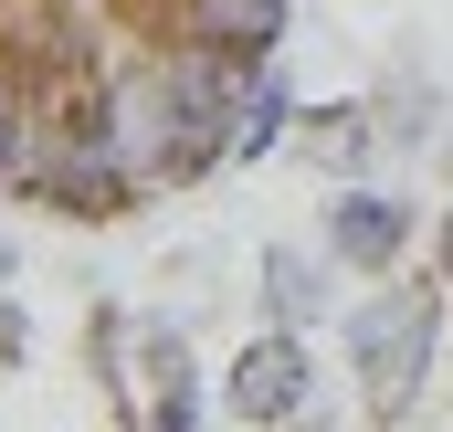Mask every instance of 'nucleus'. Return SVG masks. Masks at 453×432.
<instances>
[{
  "instance_id": "nucleus-8",
  "label": "nucleus",
  "mask_w": 453,
  "mask_h": 432,
  "mask_svg": "<svg viewBox=\"0 0 453 432\" xmlns=\"http://www.w3.org/2000/svg\"><path fill=\"white\" fill-rule=\"evenodd\" d=\"M148 432H201V390H190V380H169V390L148 401Z\"/></svg>"
},
{
  "instance_id": "nucleus-2",
  "label": "nucleus",
  "mask_w": 453,
  "mask_h": 432,
  "mask_svg": "<svg viewBox=\"0 0 453 432\" xmlns=\"http://www.w3.org/2000/svg\"><path fill=\"white\" fill-rule=\"evenodd\" d=\"M222 401H232V422H253V432H285L306 401H317V348H306V327H264L242 359H232V380H222Z\"/></svg>"
},
{
  "instance_id": "nucleus-12",
  "label": "nucleus",
  "mask_w": 453,
  "mask_h": 432,
  "mask_svg": "<svg viewBox=\"0 0 453 432\" xmlns=\"http://www.w3.org/2000/svg\"><path fill=\"white\" fill-rule=\"evenodd\" d=\"M285 432H338V422H327V412H296V422H285Z\"/></svg>"
},
{
  "instance_id": "nucleus-7",
  "label": "nucleus",
  "mask_w": 453,
  "mask_h": 432,
  "mask_svg": "<svg viewBox=\"0 0 453 432\" xmlns=\"http://www.w3.org/2000/svg\"><path fill=\"white\" fill-rule=\"evenodd\" d=\"M137 348H148V380L169 390V380H190V348H180V317H148L137 327Z\"/></svg>"
},
{
  "instance_id": "nucleus-4",
  "label": "nucleus",
  "mask_w": 453,
  "mask_h": 432,
  "mask_svg": "<svg viewBox=\"0 0 453 432\" xmlns=\"http://www.w3.org/2000/svg\"><path fill=\"white\" fill-rule=\"evenodd\" d=\"M296 148H306L317 169L358 180V169H369V148H380V116H369V106H306V116H296Z\"/></svg>"
},
{
  "instance_id": "nucleus-9",
  "label": "nucleus",
  "mask_w": 453,
  "mask_h": 432,
  "mask_svg": "<svg viewBox=\"0 0 453 432\" xmlns=\"http://www.w3.org/2000/svg\"><path fill=\"white\" fill-rule=\"evenodd\" d=\"M422 116H433V106H422V85L401 74V85H390V137H422Z\"/></svg>"
},
{
  "instance_id": "nucleus-5",
  "label": "nucleus",
  "mask_w": 453,
  "mask_h": 432,
  "mask_svg": "<svg viewBox=\"0 0 453 432\" xmlns=\"http://www.w3.org/2000/svg\"><path fill=\"white\" fill-rule=\"evenodd\" d=\"M264 306L285 327H317L327 317V264H317L306 243H274V253H264Z\"/></svg>"
},
{
  "instance_id": "nucleus-6",
  "label": "nucleus",
  "mask_w": 453,
  "mask_h": 432,
  "mask_svg": "<svg viewBox=\"0 0 453 432\" xmlns=\"http://www.w3.org/2000/svg\"><path fill=\"white\" fill-rule=\"evenodd\" d=\"M296 85H285V64H264V85L242 96V116H232V158H264V148H285L296 137Z\"/></svg>"
},
{
  "instance_id": "nucleus-10",
  "label": "nucleus",
  "mask_w": 453,
  "mask_h": 432,
  "mask_svg": "<svg viewBox=\"0 0 453 432\" xmlns=\"http://www.w3.org/2000/svg\"><path fill=\"white\" fill-rule=\"evenodd\" d=\"M21 348H32V327H21V306H11V296H0V369H11Z\"/></svg>"
},
{
  "instance_id": "nucleus-11",
  "label": "nucleus",
  "mask_w": 453,
  "mask_h": 432,
  "mask_svg": "<svg viewBox=\"0 0 453 432\" xmlns=\"http://www.w3.org/2000/svg\"><path fill=\"white\" fill-rule=\"evenodd\" d=\"M433 274H443V296H453V212H443V232H433Z\"/></svg>"
},
{
  "instance_id": "nucleus-1",
  "label": "nucleus",
  "mask_w": 453,
  "mask_h": 432,
  "mask_svg": "<svg viewBox=\"0 0 453 432\" xmlns=\"http://www.w3.org/2000/svg\"><path fill=\"white\" fill-rule=\"evenodd\" d=\"M433 348H443V274H433V285H390V296H369V306L348 317V359H358L369 422H401V412H411Z\"/></svg>"
},
{
  "instance_id": "nucleus-3",
  "label": "nucleus",
  "mask_w": 453,
  "mask_h": 432,
  "mask_svg": "<svg viewBox=\"0 0 453 432\" xmlns=\"http://www.w3.org/2000/svg\"><path fill=\"white\" fill-rule=\"evenodd\" d=\"M327 253H338L348 274H401V253H411V201L348 180L338 201H327Z\"/></svg>"
}]
</instances>
